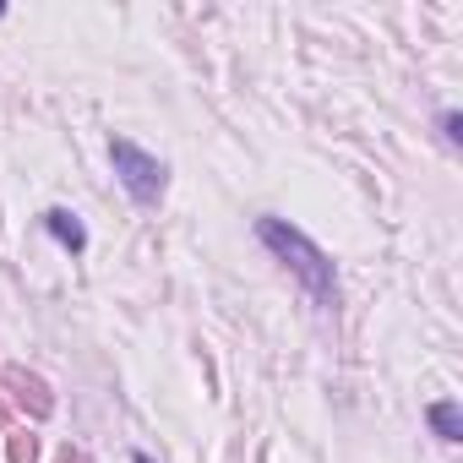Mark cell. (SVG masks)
<instances>
[{"label": "cell", "instance_id": "obj_3", "mask_svg": "<svg viewBox=\"0 0 463 463\" xmlns=\"http://www.w3.org/2000/svg\"><path fill=\"white\" fill-rule=\"evenodd\" d=\"M6 387H12V392H17V398L28 403V409H33V420H44V414L55 409V398H50V387H44L39 376H28L23 365H12V371H6Z\"/></svg>", "mask_w": 463, "mask_h": 463}, {"label": "cell", "instance_id": "obj_10", "mask_svg": "<svg viewBox=\"0 0 463 463\" xmlns=\"http://www.w3.org/2000/svg\"><path fill=\"white\" fill-rule=\"evenodd\" d=\"M61 463H77V458H71V452H66V458H61Z\"/></svg>", "mask_w": 463, "mask_h": 463}, {"label": "cell", "instance_id": "obj_1", "mask_svg": "<svg viewBox=\"0 0 463 463\" xmlns=\"http://www.w3.org/2000/svg\"><path fill=\"white\" fill-rule=\"evenodd\" d=\"M257 241L306 284V295L322 306V311H333L338 306V273H333V262H327V251L317 246V241H306L295 223H284V218H257Z\"/></svg>", "mask_w": 463, "mask_h": 463}, {"label": "cell", "instance_id": "obj_2", "mask_svg": "<svg viewBox=\"0 0 463 463\" xmlns=\"http://www.w3.org/2000/svg\"><path fill=\"white\" fill-rule=\"evenodd\" d=\"M109 164H115V175H120V185H126V196H131L137 207H158L164 180H169L164 158H153V153L137 147L131 137H115V142H109Z\"/></svg>", "mask_w": 463, "mask_h": 463}, {"label": "cell", "instance_id": "obj_9", "mask_svg": "<svg viewBox=\"0 0 463 463\" xmlns=\"http://www.w3.org/2000/svg\"><path fill=\"white\" fill-rule=\"evenodd\" d=\"M0 425H6V403H0Z\"/></svg>", "mask_w": 463, "mask_h": 463}, {"label": "cell", "instance_id": "obj_4", "mask_svg": "<svg viewBox=\"0 0 463 463\" xmlns=\"http://www.w3.org/2000/svg\"><path fill=\"white\" fill-rule=\"evenodd\" d=\"M44 229L66 246V251H88V229L77 223V213H66V207H50L44 213Z\"/></svg>", "mask_w": 463, "mask_h": 463}, {"label": "cell", "instance_id": "obj_5", "mask_svg": "<svg viewBox=\"0 0 463 463\" xmlns=\"http://www.w3.org/2000/svg\"><path fill=\"white\" fill-rule=\"evenodd\" d=\"M430 430L441 436V441H463V414H458V403H430Z\"/></svg>", "mask_w": 463, "mask_h": 463}, {"label": "cell", "instance_id": "obj_6", "mask_svg": "<svg viewBox=\"0 0 463 463\" xmlns=\"http://www.w3.org/2000/svg\"><path fill=\"white\" fill-rule=\"evenodd\" d=\"M33 458H39V441H33L28 430H23V436H12V463H33Z\"/></svg>", "mask_w": 463, "mask_h": 463}, {"label": "cell", "instance_id": "obj_8", "mask_svg": "<svg viewBox=\"0 0 463 463\" xmlns=\"http://www.w3.org/2000/svg\"><path fill=\"white\" fill-rule=\"evenodd\" d=\"M131 463H153V458H147V452H137V458H131Z\"/></svg>", "mask_w": 463, "mask_h": 463}, {"label": "cell", "instance_id": "obj_7", "mask_svg": "<svg viewBox=\"0 0 463 463\" xmlns=\"http://www.w3.org/2000/svg\"><path fill=\"white\" fill-rule=\"evenodd\" d=\"M441 137H447V142H458V115H452V109L441 115Z\"/></svg>", "mask_w": 463, "mask_h": 463}]
</instances>
